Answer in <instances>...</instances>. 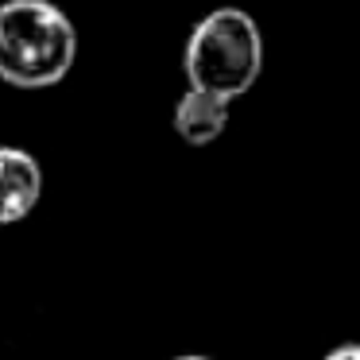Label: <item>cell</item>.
<instances>
[{"label":"cell","instance_id":"6da1fadb","mask_svg":"<svg viewBox=\"0 0 360 360\" xmlns=\"http://www.w3.org/2000/svg\"><path fill=\"white\" fill-rule=\"evenodd\" d=\"M74 55H78L74 24L51 0L0 4V78L8 86H55L70 74Z\"/></svg>","mask_w":360,"mask_h":360},{"label":"cell","instance_id":"7a4b0ae2","mask_svg":"<svg viewBox=\"0 0 360 360\" xmlns=\"http://www.w3.org/2000/svg\"><path fill=\"white\" fill-rule=\"evenodd\" d=\"M264 66V39L248 12L217 8L194 27L186 43V74L190 86L213 97L236 101L248 94Z\"/></svg>","mask_w":360,"mask_h":360},{"label":"cell","instance_id":"3957f363","mask_svg":"<svg viewBox=\"0 0 360 360\" xmlns=\"http://www.w3.org/2000/svg\"><path fill=\"white\" fill-rule=\"evenodd\" d=\"M43 194V171L24 148H0V225H16Z\"/></svg>","mask_w":360,"mask_h":360},{"label":"cell","instance_id":"277c9868","mask_svg":"<svg viewBox=\"0 0 360 360\" xmlns=\"http://www.w3.org/2000/svg\"><path fill=\"white\" fill-rule=\"evenodd\" d=\"M225 124H229V101L205 94V89L190 86L186 94L179 97V105H174V132L186 143H194V148L213 143L225 132Z\"/></svg>","mask_w":360,"mask_h":360},{"label":"cell","instance_id":"5b68a950","mask_svg":"<svg viewBox=\"0 0 360 360\" xmlns=\"http://www.w3.org/2000/svg\"><path fill=\"white\" fill-rule=\"evenodd\" d=\"M326 360H360V345H337Z\"/></svg>","mask_w":360,"mask_h":360},{"label":"cell","instance_id":"8992f818","mask_svg":"<svg viewBox=\"0 0 360 360\" xmlns=\"http://www.w3.org/2000/svg\"><path fill=\"white\" fill-rule=\"evenodd\" d=\"M174 360H210V356H174Z\"/></svg>","mask_w":360,"mask_h":360}]
</instances>
